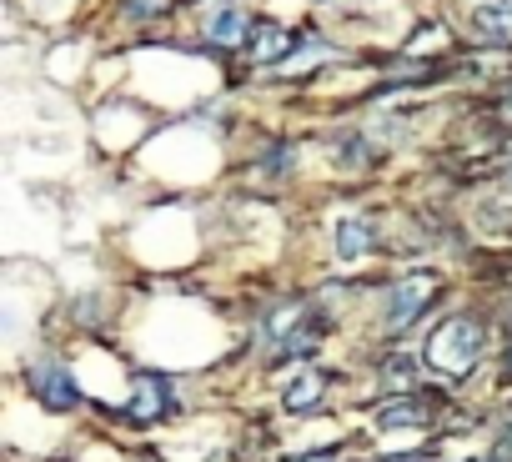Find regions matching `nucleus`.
Instances as JSON below:
<instances>
[{
	"mask_svg": "<svg viewBox=\"0 0 512 462\" xmlns=\"http://www.w3.org/2000/svg\"><path fill=\"white\" fill-rule=\"evenodd\" d=\"M507 377H512V352H507Z\"/></svg>",
	"mask_w": 512,
	"mask_h": 462,
	"instance_id": "15",
	"label": "nucleus"
},
{
	"mask_svg": "<svg viewBox=\"0 0 512 462\" xmlns=\"http://www.w3.org/2000/svg\"><path fill=\"white\" fill-rule=\"evenodd\" d=\"M392 462H427V457H392Z\"/></svg>",
	"mask_w": 512,
	"mask_h": 462,
	"instance_id": "14",
	"label": "nucleus"
},
{
	"mask_svg": "<svg viewBox=\"0 0 512 462\" xmlns=\"http://www.w3.org/2000/svg\"><path fill=\"white\" fill-rule=\"evenodd\" d=\"M31 382H36V397L46 402V407H56V412H66V407H76V387H71V372L56 362V357H41L36 367H31Z\"/></svg>",
	"mask_w": 512,
	"mask_h": 462,
	"instance_id": "5",
	"label": "nucleus"
},
{
	"mask_svg": "<svg viewBox=\"0 0 512 462\" xmlns=\"http://www.w3.org/2000/svg\"><path fill=\"white\" fill-rule=\"evenodd\" d=\"M372 247H377L372 216H342V221H337V257H342V262H357V257H367Z\"/></svg>",
	"mask_w": 512,
	"mask_h": 462,
	"instance_id": "6",
	"label": "nucleus"
},
{
	"mask_svg": "<svg viewBox=\"0 0 512 462\" xmlns=\"http://www.w3.org/2000/svg\"><path fill=\"white\" fill-rule=\"evenodd\" d=\"M477 362H482V322H472V317H447V322L432 332V342H427V367H432L437 377L457 382V377H467Z\"/></svg>",
	"mask_w": 512,
	"mask_h": 462,
	"instance_id": "1",
	"label": "nucleus"
},
{
	"mask_svg": "<svg viewBox=\"0 0 512 462\" xmlns=\"http://www.w3.org/2000/svg\"><path fill=\"white\" fill-rule=\"evenodd\" d=\"M131 11L136 16H156V11H166V0H131Z\"/></svg>",
	"mask_w": 512,
	"mask_h": 462,
	"instance_id": "12",
	"label": "nucleus"
},
{
	"mask_svg": "<svg viewBox=\"0 0 512 462\" xmlns=\"http://www.w3.org/2000/svg\"><path fill=\"white\" fill-rule=\"evenodd\" d=\"M317 332H322V327H317V312L302 307V302H292V307H277V312L267 317L262 342H267L272 357H302V352H312Z\"/></svg>",
	"mask_w": 512,
	"mask_h": 462,
	"instance_id": "2",
	"label": "nucleus"
},
{
	"mask_svg": "<svg viewBox=\"0 0 512 462\" xmlns=\"http://www.w3.org/2000/svg\"><path fill=\"white\" fill-rule=\"evenodd\" d=\"M166 407H171V382H161V377H136L126 412H131L136 422H156Z\"/></svg>",
	"mask_w": 512,
	"mask_h": 462,
	"instance_id": "7",
	"label": "nucleus"
},
{
	"mask_svg": "<svg viewBox=\"0 0 512 462\" xmlns=\"http://www.w3.org/2000/svg\"><path fill=\"white\" fill-rule=\"evenodd\" d=\"M322 397H327V382H322L317 372H302V377L287 387V397H282V402H287L292 412H307V407H317Z\"/></svg>",
	"mask_w": 512,
	"mask_h": 462,
	"instance_id": "9",
	"label": "nucleus"
},
{
	"mask_svg": "<svg viewBox=\"0 0 512 462\" xmlns=\"http://www.w3.org/2000/svg\"><path fill=\"white\" fill-rule=\"evenodd\" d=\"M437 292H442V277H437V272H407V277L387 292V307H382L387 332H407V327L437 302Z\"/></svg>",
	"mask_w": 512,
	"mask_h": 462,
	"instance_id": "3",
	"label": "nucleus"
},
{
	"mask_svg": "<svg viewBox=\"0 0 512 462\" xmlns=\"http://www.w3.org/2000/svg\"><path fill=\"white\" fill-rule=\"evenodd\" d=\"M201 36L211 46H246L256 36L251 16L236 6V0H206V11H201Z\"/></svg>",
	"mask_w": 512,
	"mask_h": 462,
	"instance_id": "4",
	"label": "nucleus"
},
{
	"mask_svg": "<svg viewBox=\"0 0 512 462\" xmlns=\"http://www.w3.org/2000/svg\"><path fill=\"white\" fill-rule=\"evenodd\" d=\"M502 121H507V126H512V91H507V96H502Z\"/></svg>",
	"mask_w": 512,
	"mask_h": 462,
	"instance_id": "13",
	"label": "nucleus"
},
{
	"mask_svg": "<svg viewBox=\"0 0 512 462\" xmlns=\"http://www.w3.org/2000/svg\"><path fill=\"white\" fill-rule=\"evenodd\" d=\"M507 176H512V161H507Z\"/></svg>",
	"mask_w": 512,
	"mask_h": 462,
	"instance_id": "16",
	"label": "nucleus"
},
{
	"mask_svg": "<svg viewBox=\"0 0 512 462\" xmlns=\"http://www.w3.org/2000/svg\"><path fill=\"white\" fill-rule=\"evenodd\" d=\"M292 41H297V36H292V31H282V26H256V41H251V51H246V56H251L256 66H277V61L292 51Z\"/></svg>",
	"mask_w": 512,
	"mask_h": 462,
	"instance_id": "8",
	"label": "nucleus"
},
{
	"mask_svg": "<svg viewBox=\"0 0 512 462\" xmlns=\"http://www.w3.org/2000/svg\"><path fill=\"white\" fill-rule=\"evenodd\" d=\"M427 402L422 397H407V402H392L387 412H382V427H422L427 422Z\"/></svg>",
	"mask_w": 512,
	"mask_h": 462,
	"instance_id": "10",
	"label": "nucleus"
},
{
	"mask_svg": "<svg viewBox=\"0 0 512 462\" xmlns=\"http://www.w3.org/2000/svg\"><path fill=\"white\" fill-rule=\"evenodd\" d=\"M487 462H512V417L502 422V432H497V442H492Z\"/></svg>",
	"mask_w": 512,
	"mask_h": 462,
	"instance_id": "11",
	"label": "nucleus"
}]
</instances>
